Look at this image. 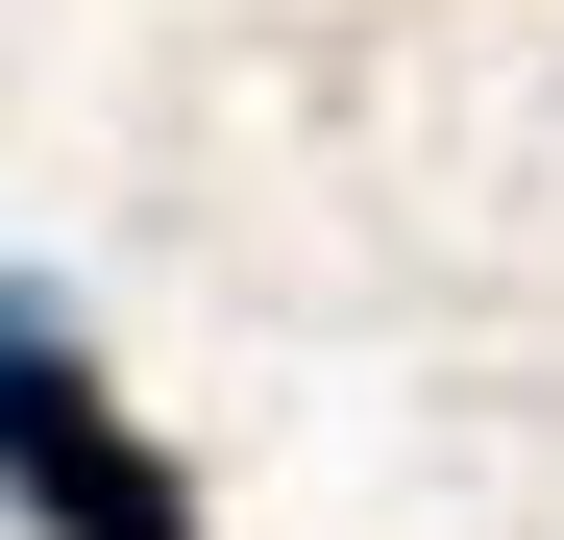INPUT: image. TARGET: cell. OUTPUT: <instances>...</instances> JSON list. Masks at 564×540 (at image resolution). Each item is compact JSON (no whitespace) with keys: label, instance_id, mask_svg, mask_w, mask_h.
Masks as SVG:
<instances>
[{"label":"cell","instance_id":"obj_1","mask_svg":"<svg viewBox=\"0 0 564 540\" xmlns=\"http://www.w3.org/2000/svg\"><path fill=\"white\" fill-rule=\"evenodd\" d=\"M0 516L25 540H197V467L99 393V344H74L25 270H0Z\"/></svg>","mask_w":564,"mask_h":540}]
</instances>
